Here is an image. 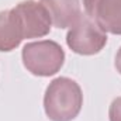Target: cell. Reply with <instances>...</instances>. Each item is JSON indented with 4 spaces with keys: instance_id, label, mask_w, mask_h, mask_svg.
<instances>
[{
    "instance_id": "6da1fadb",
    "label": "cell",
    "mask_w": 121,
    "mask_h": 121,
    "mask_svg": "<svg viewBox=\"0 0 121 121\" xmlns=\"http://www.w3.org/2000/svg\"><path fill=\"white\" fill-rule=\"evenodd\" d=\"M83 106V93L78 82L70 78L54 79L44 94V110L51 121H72Z\"/></svg>"
},
{
    "instance_id": "7a4b0ae2",
    "label": "cell",
    "mask_w": 121,
    "mask_h": 121,
    "mask_svg": "<svg viewBox=\"0 0 121 121\" xmlns=\"http://www.w3.org/2000/svg\"><path fill=\"white\" fill-rule=\"evenodd\" d=\"M21 58L30 73L48 78L58 73L63 66L65 52L58 42L44 39L27 44L21 51Z\"/></svg>"
},
{
    "instance_id": "3957f363",
    "label": "cell",
    "mask_w": 121,
    "mask_h": 121,
    "mask_svg": "<svg viewBox=\"0 0 121 121\" xmlns=\"http://www.w3.org/2000/svg\"><path fill=\"white\" fill-rule=\"evenodd\" d=\"M68 47L79 55H96L107 44V34L100 30L87 16H83L66 34Z\"/></svg>"
},
{
    "instance_id": "277c9868",
    "label": "cell",
    "mask_w": 121,
    "mask_h": 121,
    "mask_svg": "<svg viewBox=\"0 0 121 121\" xmlns=\"http://www.w3.org/2000/svg\"><path fill=\"white\" fill-rule=\"evenodd\" d=\"M11 11L16 16L23 38H41L49 34L52 18L42 3L35 0H26L16 4Z\"/></svg>"
},
{
    "instance_id": "5b68a950",
    "label": "cell",
    "mask_w": 121,
    "mask_h": 121,
    "mask_svg": "<svg viewBox=\"0 0 121 121\" xmlns=\"http://www.w3.org/2000/svg\"><path fill=\"white\" fill-rule=\"evenodd\" d=\"M83 7L100 30L121 35V0H83Z\"/></svg>"
},
{
    "instance_id": "8992f818",
    "label": "cell",
    "mask_w": 121,
    "mask_h": 121,
    "mask_svg": "<svg viewBox=\"0 0 121 121\" xmlns=\"http://www.w3.org/2000/svg\"><path fill=\"white\" fill-rule=\"evenodd\" d=\"M41 3L48 10L52 24L59 30L70 28L82 17L79 0H41Z\"/></svg>"
},
{
    "instance_id": "52a82bcc",
    "label": "cell",
    "mask_w": 121,
    "mask_h": 121,
    "mask_svg": "<svg viewBox=\"0 0 121 121\" xmlns=\"http://www.w3.org/2000/svg\"><path fill=\"white\" fill-rule=\"evenodd\" d=\"M23 39L21 30L11 9L0 11V52L16 49Z\"/></svg>"
},
{
    "instance_id": "ba28073f",
    "label": "cell",
    "mask_w": 121,
    "mask_h": 121,
    "mask_svg": "<svg viewBox=\"0 0 121 121\" xmlns=\"http://www.w3.org/2000/svg\"><path fill=\"white\" fill-rule=\"evenodd\" d=\"M108 118L110 121H121V97L113 100L108 108Z\"/></svg>"
},
{
    "instance_id": "9c48e42d",
    "label": "cell",
    "mask_w": 121,
    "mask_h": 121,
    "mask_svg": "<svg viewBox=\"0 0 121 121\" xmlns=\"http://www.w3.org/2000/svg\"><path fill=\"white\" fill-rule=\"evenodd\" d=\"M116 69L121 75V47L118 49V52H117V55H116Z\"/></svg>"
}]
</instances>
